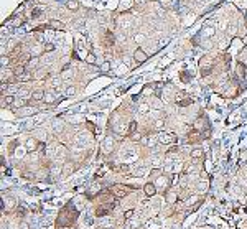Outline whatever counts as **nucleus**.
Returning a JSON list of instances; mask_svg holds the SVG:
<instances>
[{"label":"nucleus","instance_id":"27","mask_svg":"<svg viewBox=\"0 0 247 229\" xmlns=\"http://www.w3.org/2000/svg\"><path fill=\"white\" fill-rule=\"evenodd\" d=\"M20 81H30V74H28V73H25L23 76L20 78Z\"/></svg>","mask_w":247,"mask_h":229},{"label":"nucleus","instance_id":"21","mask_svg":"<svg viewBox=\"0 0 247 229\" xmlns=\"http://www.w3.org/2000/svg\"><path fill=\"white\" fill-rule=\"evenodd\" d=\"M28 68H38V58H33L28 61Z\"/></svg>","mask_w":247,"mask_h":229},{"label":"nucleus","instance_id":"34","mask_svg":"<svg viewBox=\"0 0 247 229\" xmlns=\"http://www.w3.org/2000/svg\"><path fill=\"white\" fill-rule=\"evenodd\" d=\"M45 99H46V101H53V99H54V97H53L51 94H45Z\"/></svg>","mask_w":247,"mask_h":229},{"label":"nucleus","instance_id":"4","mask_svg":"<svg viewBox=\"0 0 247 229\" xmlns=\"http://www.w3.org/2000/svg\"><path fill=\"white\" fill-rule=\"evenodd\" d=\"M199 139H201L199 130H198V129H191V132L188 134V140L191 142V144H198V142H199Z\"/></svg>","mask_w":247,"mask_h":229},{"label":"nucleus","instance_id":"35","mask_svg":"<svg viewBox=\"0 0 247 229\" xmlns=\"http://www.w3.org/2000/svg\"><path fill=\"white\" fill-rule=\"evenodd\" d=\"M133 173H135V175H143V170H142V168H138V170H135Z\"/></svg>","mask_w":247,"mask_h":229},{"label":"nucleus","instance_id":"13","mask_svg":"<svg viewBox=\"0 0 247 229\" xmlns=\"http://www.w3.org/2000/svg\"><path fill=\"white\" fill-rule=\"evenodd\" d=\"M201 157H203V150L201 148H194V150L191 152V158L193 160H199Z\"/></svg>","mask_w":247,"mask_h":229},{"label":"nucleus","instance_id":"36","mask_svg":"<svg viewBox=\"0 0 247 229\" xmlns=\"http://www.w3.org/2000/svg\"><path fill=\"white\" fill-rule=\"evenodd\" d=\"M198 186H199V190H204V188L208 186V185H206V181H204V183H199V185H198Z\"/></svg>","mask_w":247,"mask_h":229},{"label":"nucleus","instance_id":"8","mask_svg":"<svg viewBox=\"0 0 247 229\" xmlns=\"http://www.w3.org/2000/svg\"><path fill=\"white\" fill-rule=\"evenodd\" d=\"M143 191H145L147 196H153V195H157V186H155V185H152V183H147L145 186H143Z\"/></svg>","mask_w":247,"mask_h":229},{"label":"nucleus","instance_id":"29","mask_svg":"<svg viewBox=\"0 0 247 229\" xmlns=\"http://www.w3.org/2000/svg\"><path fill=\"white\" fill-rule=\"evenodd\" d=\"M5 64H8V58H5V56H2V68H3Z\"/></svg>","mask_w":247,"mask_h":229},{"label":"nucleus","instance_id":"12","mask_svg":"<svg viewBox=\"0 0 247 229\" xmlns=\"http://www.w3.org/2000/svg\"><path fill=\"white\" fill-rule=\"evenodd\" d=\"M49 27H51V28H56V30H58V28L63 30L64 25H63V22H59V20H51V22H49Z\"/></svg>","mask_w":247,"mask_h":229},{"label":"nucleus","instance_id":"28","mask_svg":"<svg viewBox=\"0 0 247 229\" xmlns=\"http://www.w3.org/2000/svg\"><path fill=\"white\" fill-rule=\"evenodd\" d=\"M138 110H140V112H147V110H148V106H147V104H142Z\"/></svg>","mask_w":247,"mask_h":229},{"label":"nucleus","instance_id":"3","mask_svg":"<svg viewBox=\"0 0 247 229\" xmlns=\"http://www.w3.org/2000/svg\"><path fill=\"white\" fill-rule=\"evenodd\" d=\"M148 58V54L143 51V49H135V53H133V59L137 61V63H145Z\"/></svg>","mask_w":247,"mask_h":229},{"label":"nucleus","instance_id":"39","mask_svg":"<svg viewBox=\"0 0 247 229\" xmlns=\"http://www.w3.org/2000/svg\"><path fill=\"white\" fill-rule=\"evenodd\" d=\"M204 2H209V0H204Z\"/></svg>","mask_w":247,"mask_h":229},{"label":"nucleus","instance_id":"18","mask_svg":"<svg viewBox=\"0 0 247 229\" xmlns=\"http://www.w3.org/2000/svg\"><path fill=\"white\" fill-rule=\"evenodd\" d=\"M66 5H68V8H69V10H74V12L79 8V3H78V2H74V0H69V2H68Z\"/></svg>","mask_w":247,"mask_h":229},{"label":"nucleus","instance_id":"20","mask_svg":"<svg viewBox=\"0 0 247 229\" xmlns=\"http://www.w3.org/2000/svg\"><path fill=\"white\" fill-rule=\"evenodd\" d=\"M41 13H43L41 8H35V10L32 12V18H38V17H41Z\"/></svg>","mask_w":247,"mask_h":229},{"label":"nucleus","instance_id":"15","mask_svg":"<svg viewBox=\"0 0 247 229\" xmlns=\"http://www.w3.org/2000/svg\"><path fill=\"white\" fill-rule=\"evenodd\" d=\"M13 74H15L17 78H22L23 74H25V68H23V66H17L15 71H13Z\"/></svg>","mask_w":247,"mask_h":229},{"label":"nucleus","instance_id":"25","mask_svg":"<svg viewBox=\"0 0 247 229\" xmlns=\"http://www.w3.org/2000/svg\"><path fill=\"white\" fill-rule=\"evenodd\" d=\"M143 40H145V35H137L135 36V41L137 43H143Z\"/></svg>","mask_w":247,"mask_h":229},{"label":"nucleus","instance_id":"38","mask_svg":"<svg viewBox=\"0 0 247 229\" xmlns=\"http://www.w3.org/2000/svg\"><path fill=\"white\" fill-rule=\"evenodd\" d=\"M236 30H237L236 27H229V33H236Z\"/></svg>","mask_w":247,"mask_h":229},{"label":"nucleus","instance_id":"23","mask_svg":"<svg viewBox=\"0 0 247 229\" xmlns=\"http://www.w3.org/2000/svg\"><path fill=\"white\" fill-rule=\"evenodd\" d=\"M7 206H8V209L15 208V200H13V198H8V200H7Z\"/></svg>","mask_w":247,"mask_h":229},{"label":"nucleus","instance_id":"17","mask_svg":"<svg viewBox=\"0 0 247 229\" xmlns=\"http://www.w3.org/2000/svg\"><path fill=\"white\" fill-rule=\"evenodd\" d=\"M12 102H13V96H7V97H3V99H2V107L10 106Z\"/></svg>","mask_w":247,"mask_h":229},{"label":"nucleus","instance_id":"7","mask_svg":"<svg viewBox=\"0 0 247 229\" xmlns=\"http://www.w3.org/2000/svg\"><path fill=\"white\" fill-rule=\"evenodd\" d=\"M209 73H211V63H209V59L206 58V61L203 59V63H201V74L203 76H208Z\"/></svg>","mask_w":247,"mask_h":229},{"label":"nucleus","instance_id":"32","mask_svg":"<svg viewBox=\"0 0 247 229\" xmlns=\"http://www.w3.org/2000/svg\"><path fill=\"white\" fill-rule=\"evenodd\" d=\"M173 195H175V193H171V191L168 193V201H175V196H173Z\"/></svg>","mask_w":247,"mask_h":229},{"label":"nucleus","instance_id":"1","mask_svg":"<svg viewBox=\"0 0 247 229\" xmlns=\"http://www.w3.org/2000/svg\"><path fill=\"white\" fill-rule=\"evenodd\" d=\"M76 216H78V213H76V211H73V209H69V206H68V208H64L63 211L59 213L58 224H59V226H69L71 222H74Z\"/></svg>","mask_w":247,"mask_h":229},{"label":"nucleus","instance_id":"14","mask_svg":"<svg viewBox=\"0 0 247 229\" xmlns=\"http://www.w3.org/2000/svg\"><path fill=\"white\" fill-rule=\"evenodd\" d=\"M43 97H45V92H43V91H35L33 94H32V99H33V101H41Z\"/></svg>","mask_w":247,"mask_h":229},{"label":"nucleus","instance_id":"16","mask_svg":"<svg viewBox=\"0 0 247 229\" xmlns=\"http://www.w3.org/2000/svg\"><path fill=\"white\" fill-rule=\"evenodd\" d=\"M176 104H178V106H180V107H186V106H189V104H193V101H191V99H188V97H186V99H181V101H178Z\"/></svg>","mask_w":247,"mask_h":229},{"label":"nucleus","instance_id":"22","mask_svg":"<svg viewBox=\"0 0 247 229\" xmlns=\"http://www.w3.org/2000/svg\"><path fill=\"white\" fill-rule=\"evenodd\" d=\"M135 129H137V122H130V125H128V134H133Z\"/></svg>","mask_w":247,"mask_h":229},{"label":"nucleus","instance_id":"31","mask_svg":"<svg viewBox=\"0 0 247 229\" xmlns=\"http://www.w3.org/2000/svg\"><path fill=\"white\" fill-rule=\"evenodd\" d=\"M68 96H73L74 94V88H68V92H66Z\"/></svg>","mask_w":247,"mask_h":229},{"label":"nucleus","instance_id":"5","mask_svg":"<svg viewBox=\"0 0 247 229\" xmlns=\"http://www.w3.org/2000/svg\"><path fill=\"white\" fill-rule=\"evenodd\" d=\"M110 211H112V205H106V206H101V208H97L96 209V216H107Z\"/></svg>","mask_w":247,"mask_h":229},{"label":"nucleus","instance_id":"10","mask_svg":"<svg viewBox=\"0 0 247 229\" xmlns=\"http://www.w3.org/2000/svg\"><path fill=\"white\" fill-rule=\"evenodd\" d=\"M166 185H168V180H166L165 176H160V178H157V181H155V186H160V188H165Z\"/></svg>","mask_w":247,"mask_h":229},{"label":"nucleus","instance_id":"30","mask_svg":"<svg viewBox=\"0 0 247 229\" xmlns=\"http://www.w3.org/2000/svg\"><path fill=\"white\" fill-rule=\"evenodd\" d=\"M88 61H89V63H94V61H96V56H94V54H89Z\"/></svg>","mask_w":247,"mask_h":229},{"label":"nucleus","instance_id":"6","mask_svg":"<svg viewBox=\"0 0 247 229\" xmlns=\"http://www.w3.org/2000/svg\"><path fill=\"white\" fill-rule=\"evenodd\" d=\"M112 191L115 193V196H125V193L127 191H130V188H127V186H120V185H117V186H114L112 188Z\"/></svg>","mask_w":247,"mask_h":229},{"label":"nucleus","instance_id":"9","mask_svg":"<svg viewBox=\"0 0 247 229\" xmlns=\"http://www.w3.org/2000/svg\"><path fill=\"white\" fill-rule=\"evenodd\" d=\"M114 41H115V40H114V35L110 33V32H107V33H106V38H104V45L109 48V46L114 45Z\"/></svg>","mask_w":247,"mask_h":229},{"label":"nucleus","instance_id":"37","mask_svg":"<svg viewBox=\"0 0 247 229\" xmlns=\"http://www.w3.org/2000/svg\"><path fill=\"white\" fill-rule=\"evenodd\" d=\"M45 49H46V51H53V45H46Z\"/></svg>","mask_w":247,"mask_h":229},{"label":"nucleus","instance_id":"11","mask_svg":"<svg viewBox=\"0 0 247 229\" xmlns=\"http://www.w3.org/2000/svg\"><path fill=\"white\" fill-rule=\"evenodd\" d=\"M112 147H114V140L112 139H106V142H104V152H110Z\"/></svg>","mask_w":247,"mask_h":229},{"label":"nucleus","instance_id":"26","mask_svg":"<svg viewBox=\"0 0 247 229\" xmlns=\"http://www.w3.org/2000/svg\"><path fill=\"white\" fill-rule=\"evenodd\" d=\"M124 216H125V219H128V218H132V216H133V209H128V211H127L125 214H124Z\"/></svg>","mask_w":247,"mask_h":229},{"label":"nucleus","instance_id":"2","mask_svg":"<svg viewBox=\"0 0 247 229\" xmlns=\"http://www.w3.org/2000/svg\"><path fill=\"white\" fill-rule=\"evenodd\" d=\"M173 142H176V135L175 134H162L160 135V144L163 145H170Z\"/></svg>","mask_w":247,"mask_h":229},{"label":"nucleus","instance_id":"33","mask_svg":"<svg viewBox=\"0 0 247 229\" xmlns=\"http://www.w3.org/2000/svg\"><path fill=\"white\" fill-rule=\"evenodd\" d=\"M102 71H109V63H104L102 64Z\"/></svg>","mask_w":247,"mask_h":229},{"label":"nucleus","instance_id":"24","mask_svg":"<svg viewBox=\"0 0 247 229\" xmlns=\"http://www.w3.org/2000/svg\"><path fill=\"white\" fill-rule=\"evenodd\" d=\"M163 124H165L163 119H158V120L155 122V127H157V129H162V127H163Z\"/></svg>","mask_w":247,"mask_h":229},{"label":"nucleus","instance_id":"19","mask_svg":"<svg viewBox=\"0 0 247 229\" xmlns=\"http://www.w3.org/2000/svg\"><path fill=\"white\" fill-rule=\"evenodd\" d=\"M27 148H28V150H35V148H36V140L35 139L27 140Z\"/></svg>","mask_w":247,"mask_h":229}]
</instances>
